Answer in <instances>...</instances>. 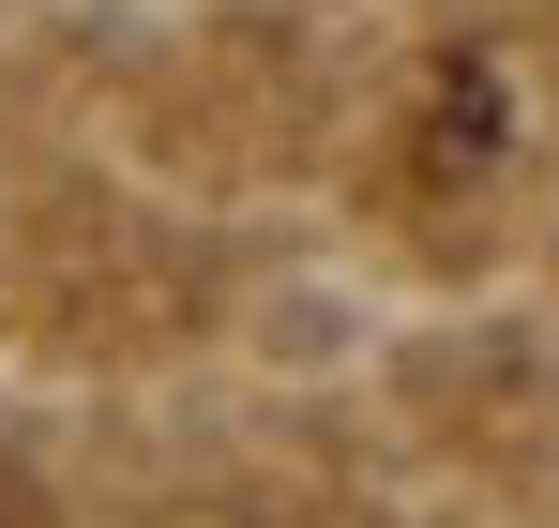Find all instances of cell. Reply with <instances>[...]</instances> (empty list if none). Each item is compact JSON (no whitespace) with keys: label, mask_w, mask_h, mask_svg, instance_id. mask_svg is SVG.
Segmentation results:
<instances>
[{"label":"cell","mask_w":559,"mask_h":528,"mask_svg":"<svg viewBox=\"0 0 559 528\" xmlns=\"http://www.w3.org/2000/svg\"><path fill=\"white\" fill-rule=\"evenodd\" d=\"M0 528H46V483H31L15 453H0Z\"/></svg>","instance_id":"6da1fadb"}]
</instances>
